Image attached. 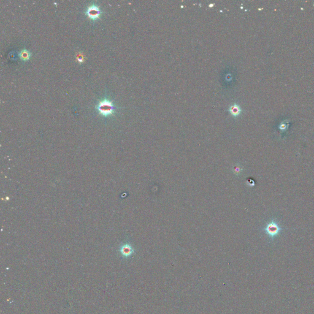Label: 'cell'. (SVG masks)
<instances>
[{"instance_id": "obj_1", "label": "cell", "mask_w": 314, "mask_h": 314, "mask_svg": "<svg viewBox=\"0 0 314 314\" xmlns=\"http://www.w3.org/2000/svg\"><path fill=\"white\" fill-rule=\"evenodd\" d=\"M99 113L104 117L112 115L115 109V107L112 102L106 98L100 101L96 106Z\"/></svg>"}, {"instance_id": "obj_2", "label": "cell", "mask_w": 314, "mask_h": 314, "mask_svg": "<svg viewBox=\"0 0 314 314\" xmlns=\"http://www.w3.org/2000/svg\"><path fill=\"white\" fill-rule=\"evenodd\" d=\"M265 230L267 234L271 238H274L277 235L279 234V232L281 230V228L279 226V225L275 221L273 220L266 225Z\"/></svg>"}, {"instance_id": "obj_3", "label": "cell", "mask_w": 314, "mask_h": 314, "mask_svg": "<svg viewBox=\"0 0 314 314\" xmlns=\"http://www.w3.org/2000/svg\"><path fill=\"white\" fill-rule=\"evenodd\" d=\"M101 10L96 5H92L88 7L86 14L92 20H96L99 18L101 15Z\"/></svg>"}, {"instance_id": "obj_4", "label": "cell", "mask_w": 314, "mask_h": 314, "mask_svg": "<svg viewBox=\"0 0 314 314\" xmlns=\"http://www.w3.org/2000/svg\"><path fill=\"white\" fill-rule=\"evenodd\" d=\"M120 252L124 258H128L134 253V249L129 244H125L120 248Z\"/></svg>"}, {"instance_id": "obj_5", "label": "cell", "mask_w": 314, "mask_h": 314, "mask_svg": "<svg viewBox=\"0 0 314 314\" xmlns=\"http://www.w3.org/2000/svg\"><path fill=\"white\" fill-rule=\"evenodd\" d=\"M19 55H20V58L22 60L27 61L30 59V56H31V53L30 52V51L26 50V49H23L20 51Z\"/></svg>"}, {"instance_id": "obj_6", "label": "cell", "mask_w": 314, "mask_h": 314, "mask_svg": "<svg viewBox=\"0 0 314 314\" xmlns=\"http://www.w3.org/2000/svg\"><path fill=\"white\" fill-rule=\"evenodd\" d=\"M229 111H230L231 114L232 115H234V116H237V115H238L240 114V112H241V109H240L239 106H238L237 104H234V105L232 106L230 108V109H229Z\"/></svg>"}, {"instance_id": "obj_7", "label": "cell", "mask_w": 314, "mask_h": 314, "mask_svg": "<svg viewBox=\"0 0 314 314\" xmlns=\"http://www.w3.org/2000/svg\"><path fill=\"white\" fill-rule=\"evenodd\" d=\"M77 61L79 63H82L84 62V57L81 54H78L77 55Z\"/></svg>"}]
</instances>
